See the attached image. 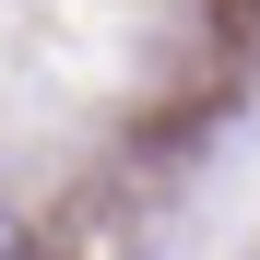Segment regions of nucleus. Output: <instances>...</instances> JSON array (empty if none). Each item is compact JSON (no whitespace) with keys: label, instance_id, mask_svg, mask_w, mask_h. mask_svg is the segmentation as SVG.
Instances as JSON below:
<instances>
[{"label":"nucleus","instance_id":"f257e3e1","mask_svg":"<svg viewBox=\"0 0 260 260\" xmlns=\"http://www.w3.org/2000/svg\"><path fill=\"white\" fill-rule=\"evenodd\" d=\"M0 260H24V225H12V213H0Z\"/></svg>","mask_w":260,"mask_h":260}]
</instances>
